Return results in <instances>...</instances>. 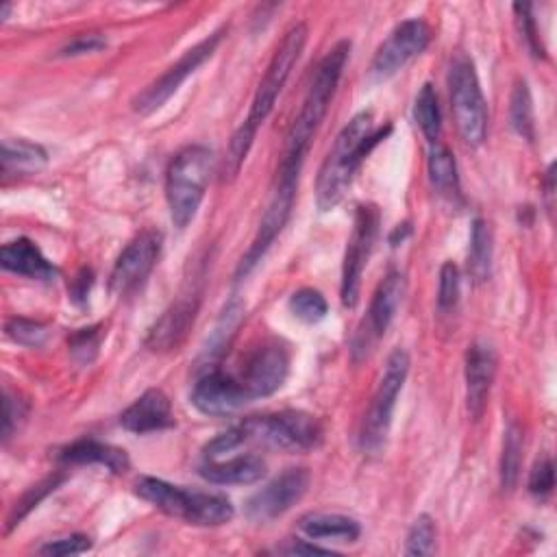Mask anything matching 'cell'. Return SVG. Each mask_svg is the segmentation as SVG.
Here are the masks:
<instances>
[{"label":"cell","mask_w":557,"mask_h":557,"mask_svg":"<svg viewBox=\"0 0 557 557\" xmlns=\"http://www.w3.org/2000/svg\"><path fill=\"white\" fill-rule=\"evenodd\" d=\"M372 122V113L361 111L337 133L315 181V202L320 211H331L342 202L363 157L392 131V126L374 131Z\"/></svg>","instance_id":"obj_1"},{"label":"cell","mask_w":557,"mask_h":557,"mask_svg":"<svg viewBox=\"0 0 557 557\" xmlns=\"http://www.w3.org/2000/svg\"><path fill=\"white\" fill-rule=\"evenodd\" d=\"M348 52H350V41L342 39L318 63L313 81H311V85L307 89V96L302 100L300 113L296 115V120L292 122V126L287 131L285 152H283L281 165H287V168H300L302 165L305 154H307L309 144H311V137H313V133L318 131L320 122L324 120V115L329 111L331 98L337 89L344 65L348 61Z\"/></svg>","instance_id":"obj_2"},{"label":"cell","mask_w":557,"mask_h":557,"mask_svg":"<svg viewBox=\"0 0 557 557\" xmlns=\"http://www.w3.org/2000/svg\"><path fill=\"white\" fill-rule=\"evenodd\" d=\"M135 494L163 513L196 527H220L235 516L233 503L224 494L187 490L157 476H141L135 483Z\"/></svg>","instance_id":"obj_3"},{"label":"cell","mask_w":557,"mask_h":557,"mask_svg":"<svg viewBox=\"0 0 557 557\" xmlns=\"http://www.w3.org/2000/svg\"><path fill=\"white\" fill-rule=\"evenodd\" d=\"M211 168L213 154L200 144L183 148L170 161L165 172V200L170 220L176 228H185L196 218L209 185Z\"/></svg>","instance_id":"obj_4"},{"label":"cell","mask_w":557,"mask_h":557,"mask_svg":"<svg viewBox=\"0 0 557 557\" xmlns=\"http://www.w3.org/2000/svg\"><path fill=\"white\" fill-rule=\"evenodd\" d=\"M235 446L265 444L283 450H311L322 442L320 422L305 411L252 416L228 429Z\"/></svg>","instance_id":"obj_5"},{"label":"cell","mask_w":557,"mask_h":557,"mask_svg":"<svg viewBox=\"0 0 557 557\" xmlns=\"http://www.w3.org/2000/svg\"><path fill=\"white\" fill-rule=\"evenodd\" d=\"M409 372V355L403 348H394L383 366V374L379 379L376 392L370 400V407L363 416L359 429V446L366 453H379L385 446L392 416L396 407V398L405 385Z\"/></svg>","instance_id":"obj_6"},{"label":"cell","mask_w":557,"mask_h":557,"mask_svg":"<svg viewBox=\"0 0 557 557\" xmlns=\"http://www.w3.org/2000/svg\"><path fill=\"white\" fill-rule=\"evenodd\" d=\"M450 102L457 131L468 146H481L487 135V104L479 85L474 63L466 54H455L448 67Z\"/></svg>","instance_id":"obj_7"},{"label":"cell","mask_w":557,"mask_h":557,"mask_svg":"<svg viewBox=\"0 0 557 557\" xmlns=\"http://www.w3.org/2000/svg\"><path fill=\"white\" fill-rule=\"evenodd\" d=\"M298 174H300V168L278 165L276 187L265 205V211L261 215V222L257 226V233H255L248 250L244 252V257L237 263V270H235L237 278L252 272V268L261 261V257L265 255L270 244L283 231V226L292 213V205H294V196H296V187H298Z\"/></svg>","instance_id":"obj_8"},{"label":"cell","mask_w":557,"mask_h":557,"mask_svg":"<svg viewBox=\"0 0 557 557\" xmlns=\"http://www.w3.org/2000/svg\"><path fill=\"white\" fill-rule=\"evenodd\" d=\"M305 41H307V24L305 22H296L281 39V44L276 46L270 63H268V70L263 74V78L259 81V87L255 91V98H252V104H250V113L246 117V124L250 128H259L263 124V120L270 115L285 81L289 78L292 74V67L296 65L302 48H305Z\"/></svg>","instance_id":"obj_9"},{"label":"cell","mask_w":557,"mask_h":557,"mask_svg":"<svg viewBox=\"0 0 557 557\" xmlns=\"http://www.w3.org/2000/svg\"><path fill=\"white\" fill-rule=\"evenodd\" d=\"M224 35H226V26H220L209 37H205L202 41H198L196 46L185 50L183 57L174 65H170L157 81H152L146 89H141L133 98V109L141 115H148V113L157 111L172 94H176L181 83L189 74H194L215 52V48H218V44L222 41Z\"/></svg>","instance_id":"obj_10"},{"label":"cell","mask_w":557,"mask_h":557,"mask_svg":"<svg viewBox=\"0 0 557 557\" xmlns=\"http://www.w3.org/2000/svg\"><path fill=\"white\" fill-rule=\"evenodd\" d=\"M376 233H379V209L374 205H359L357 213H355L352 233L346 244L344 263H342L339 296H342L344 307L357 305L361 274H363L368 257L374 248Z\"/></svg>","instance_id":"obj_11"},{"label":"cell","mask_w":557,"mask_h":557,"mask_svg":"<svg viewBox=\"0 0 557 557\" xmlns=\"http://www.w3.org/2000/svg\"><path fill=\"white\" fill-rule=\"evenodd\" d=\"M429 41H431V28L424 20L420 17L403 20L400 24L394 26L387 39L376 48L370 63V74L376 81H385L394 76L409 59L420 54L429 46Z\"/></svg>","instance_id":"obj_12"},{"label":"cell","mask_w":557,"mask_h":557,"mask_svg":"<svg viewBox=\"0 0 557 557\" xmlns=\"http://www.w3.org/2000/svg\"><path fill=\"white\" fill-rule=\"evenodd\" d=\"M161 242L163 235L154 228H146L135 239H131V244L115 259L109 276L113 294L126 296L148 278L161 255Z\"/></svg>","instance_id":"obj_13"},{"label":"cell","mask_w":557,"mask_h":557,"mask_svg":"<svg viewBox=\"0 0 557 557\" xmlns=\"http://www.w3.org/2000/svg\"><path fill=\"white\" fill-rule=\"evenodd\" d=\"M289 372V355L278 344H261L255 348L239 372H235L239 385L248 394L250 403L257 398H265L274 394L287 379Z\"/></svg>","instance_id":"obj_14"},{"label":"cell","mask_w":557,"mask_h":557,"mask_svg":"<svg viewBox=\"0 0 557 557\" xmlns=\"http://www.w3.org/2000/svg\"><path fill=\"white\" fill-rule=\"evenodd\" d=\"M405 296V276L400 272H389L376 287L368 315L363 318L357 335L352 339L355 357H366L372 344L387 331L389 322L394 320L400 302Z\"/></svg>","instance_id":"obj_15"},{"label":"cell","mask_w":557,"mask_h":557,"mask_svg":"<svg viewBox=\"0 0 557 557\" xmlns=\"http://www.w3.org/2000/svg\"><path fill=\"white\" fill-rule=\"evenodd\" d=\"M309 479L307 468H287L248 498L246 516L255 522H268L283 516L305 496Z\"/></svg>","instance_id":"obj_16"},{"label":"cell","mask_w":557,"mask_h":557,"mask_svg":"<svg viewBox=\"0 0 557 557\" xmlns=\"http://www.w3.org/2000/svg\"><path fill=\"white\" fill-rule=\"evenodd\" d=\"M250 398L233 372L207 370L191 389V405L207 416H231L248 405Z\"/></svg>","instance_id":"obj_17"},{"label":"cell","mask_w":557,"mask_h":557,"mask_svg":"<svg viewBox=\"0 0 557 557\" xmlns=\"http://www.w3.org/2000/svg\"><path fill=\"white\" fill-rule=\"evenodd\" d=\"M496 376V350L487 339H474L466 350V407L472 420L485 413Z\"/></svg>","instance_id":"obj_18"},{"label":"cell","mask_w":557,"mask_h":557,"mask_svg":"<svg viewBox=\"0 0 557 557\" xmlns=\"http://www.w3.org/2000/svg\"><path fill=\"white\" fill-rule=\"evenodd\" d=\"M198 302H200L198 292H189V294L176 298L157 318V322L148 329L146 346L152 348V350H159V352L178 348L183 344V339L187 337L194 320H196Z\"/></svg>","instance_id":"obj_19"},{"label":"cell","mask_w":557,"mask_h":557,"mask_svg":"<svg viewBox=\"0 0 557 557\" xmlns=\"http://www.w3.org/2000/svg\"><path fill=\"white\" fill-rule=\"evenodd\" d=\"M120 424L137 435L144 433H154V431H163L174 426V413H172V405L170 398L152 387L146 389L139 398H135L120 416Z\"/></svg>","instance_id":"obj_20"},{"label":"cell","mask_w":557,"mask_h":557,"mask_svg":"<svg viewBox=\"0 0 557 557\" xmlns=\"http://www.w3.org/2000/svg\"><path fill=\"white\" fill-rule=\"evenodd\" d=\"M0 263L7 272L28 278L50 281L57 276V268L41 255L39 246L26 237H17L4 244L0 250Z\"/></svg>","instance_id":"obj_21"},{"label":"cell","mask_w":557,"mask_h":557,"mask_svg":"<svg viewBox=\"0 0 557 557\" xmlns=\"http://www.w3.org/2000/svg\"><path fill=\"white\" fill-rule=\"evenodd\" d=\"M200 476L215 485H248L265 474V461L259 455H237L226 461L209 459L198 468Z\"/></svg>","instance_id":"obj_22"},{"label":"cell","mask_w":557,"mask_h":557,"mask_svg":"<svg viewBox=\"0 0 557 557\" xmlns=\"http://www.w3.org/2000/svg\"><path fill=\"white\" fill-rule=\"evenodd\" d=\"M59 459L63 463H100L104 468H109L111 472H126L128 470V457L122 448L98 442L94 437H83L76 440L72 444H67L65 448H61Z\"/></svg>","instance_id":"obj_23"},{"label":"cell","mask_w":557,"mask_h":557,"mask_svg":"<svg viewBox=\"0 0 557 557\" xmlns=\"http://www.w3.org/2000/svg\"><path fill=\"white\" fill-rule=\"evenodd\" d=\"M298 529L318 542H355L361 535V527L355 518L344 513L315 511L300 518Z\"/></svg>","instance_id":"obj_24"},{"label":"cell","mask_w":557,"mask_h":557,"mask_svg":"<svg viewBox=\"0 0 557 557\" xmlns=\"http://www.w3.org/2000/svg\"><path fill=\"white\" fill-rule=\"evenodd\" d=\"M2 174H35L48 163V154L39 144L28 139H4L0 152Z\"/></svg>","instance_id":"obj_25"},{"label":"cell","mask_w":557,"mask_h":557,"mask_svg":"<svg viewBox=\"0 0 557 557\" xmlns=\"http://www.w3.org/2000/svg\"><path fill=\"white\" fill-rule=\"evenodd\" d=\"M426 168H429L431 187L440 196H444L448 200L459 198V174H457L455 154L444 144H440V141L431 144Z\"/></svg>","instance_id":"obj_26"},{"label":"cell","mask_w":557,"mask_h":557,"mask_svg":"<svg viewBox=\"0 0 557 557\" xmlns=\"http://www.w3.org/2000/svg\"><path fill=\"white\" fill-rule=\"evenodd\" d=\"M492 255H494V235L492 226L483 218H474L470 228L468 246V274L474 283H483L492 274Z\"/></svg>","instance_id":"obj_27"},{"label":"cell","mask_w":557,"mask_h":557,"mask_svg":"<svg viewBox=\"0 0 557 557\" xmlns=\"http://www.w3.org/2000/svg\"><path fill=\"white\" fill-rule=\"evenodd\" d=\"M522 446H524V435L518 422H509L505 429V440H503V455H500V485L503 490H513L520 476V466H522Z\"/></svg>","instance_id":"obj_28"},{"label":"cell","mask_w":557,"mask_h":557,"mask_svg":"<svg viewBox=\"0 0 557 557\" xmlns=\"http://www.w3.org/2000/svg\"><path fill=\"white\" fill-rule=\"evenodd\" d=\"M509 122L511 128L527 141L535 139V122H533V100L524 78H518L511 98H509Z\"/></svg>","instance_id":"obj_29"},{"label":"cell","mask_w":557,"mask_h":557,"mask_svg":"<svg viewBox=\"0 0 557 557\" xmlns=\"http://www.w3.org/2000/svg\"><path fill=\"white\" fill-rule=\"evenodd\" d=\"M413 117L422 131V135L429 139V144H435L440 139L442 131V115L437 104V94L431 83H424L416 96L413 102Z\"/></svg>","instance_id":"obj_30"},{"label":"cell","mask_w":557,"mask_h":557,"mask_svg":"<svg viewBox=\"0 0 557 557\" xmlns=\"http://www.w3.org/2000/svg\"><path fill=\"white\" fill-rule=\"evenodd\" d=\"M289 309L292 313L305 322V324H315L320 320H324L326 311H329V305L324 300V296L313 289V287H302L298 292L292 294L289 298Z\"/></svg>","instance_id":"obj_31"},{"label":"cell","mask_w":557,"mask_h":557,"mask_svg":"<svg viewBox=\"0 0 557 557\" xmlns=\"http://www.w3.org/2000/svg\"><path fill=\"white\" fill-rule=\"evenodd\" d=\"M242 305L237 302V300H231L226 307H224V311H222V318L218 320V324H215V331H213V335H211V339H209V344H207V348H205V352H202V357L207 359V366H209V361H213L224 348H226V344H228V337L235 333L233 329L237 326V322H239V318H242Z\"/></svg>","instance_id":"obj_32"},{"label":"cell","mask_w":557,"mask_h":557,"mask_svg":"<svg viewBox=\"0 0 557 557\" xmlns=\"http://www.w3.org/2000/svg\"><path fill=\"white\" fill-rule=\"evenodd\" d=\"M255 128H250L246 122L233 133L231 141H228V148H226V157H224V165H222V178L224 181H231L239 174V168L252 146V139H255Z\"/></svg>","instance_id":"obj_33"},{"label":"cell","mask_w":557,"mask_h":557,"mask_svg":"<svg viewBox=\"0 0 557 557\" xmlns=\"http://www.w3.org/2000/svg\"><path fill=\"white\" fill-rule=\"evenodd\" d=\"M435 548V522L429 513H420L405 542V555H431Z\"/></svg>","instance_id":"obj_34"},{"label":"cell","mask_w":557,"mask_h":557,"mask_svg":"<svg viewBox=\"0 0 557 557\" xmlns=\"http://www.w3.org/2000/svg\"><path fill=\"white\" fill-rule=\"evenodd\" d=\"M100 339H102V331L100 326H87V329H78L76 333H72L67 346H70V355L81 363H91L98 355L100 348Z\"/></svg>","instance_id":"obj_35"},{"label":"cell","mask_w":557,"mask_h":557,"mask_svg":"<svg viewBox=\"0 0 557 557\" xmlns=\"http://www.w3.org/2000/svg\"><path fill=\"white\" fill-rule=\"evenodd\" d=\"M4 331L13 342H17L22 346H30V348L41 346L48 335V329L41 322H35L28 318H11L4 326Z\"/></svg>","instance_id":"obj_36"},{"label":"cell","mask_w":557,"mask_h":557,"mask_svg":"<svg viewBox=\"0 0 557 557\" xmlns=\"http://www.w3.org/2000/svg\"><path fill=\"white\" fill-rule=\"evenodd\" d=\"M61 479H63V474H54V476H48V479H44L41 483L33 485V487L15 503V509H13V513L9 516V529L15 527L33 507H37V503H39L48 492H52V490L61 483Z\"/></svg>","instance_id":"obj_37"},{"label":"cell","mask_w":557,"mask_h":557,"mask_svg":"<svg viewBox=\"0 0 557 557\" xmlns=\"http://www.w3.org/2000/svg\"><path fill=\"white\" fill-rule=\"evenodd\" d=\"M459 289H461V278H459V268L453 261H446L440 270V289H437V307L442 311H448L457 305L459 300Z\"/></svg>","instance_id":"obj_38"},{"label":"cell","mask_w":557,"mask_h":557,"mask_svg":"<svg viewBox=\"0 0 557 557\" xmlns=\"http://www.w3.org/2000/svg\"><path fill=\"white\" fill-rule=\"evenodd\" d=\"M91 548V540L83 533H72L65 537H57L46 542L39 548V555H50V557H65V555H81Z\"/></svg>","instance_id":"obj_39"},{"label":"cell","mask_w":557,"mask_h":557,"mask_svg":"<svg viewBox=\"0 0 557 557\" xmlns=\"http://www.w3.org/2000/svg\"><path fill=\"white\" fill-rule=\"evenodd\" d=\"M24 416H26V403L20 396L4 389V394H2V442H9V437L17 431Z\"/></svg>","instance_id":"obj_40"},{"label":"cell","mask_w":557,"mask_h":557,"mask_svg":"<svg viewBox=\"0 0 557 557\" xmlns=\"http://www.w3.org/2000/svg\"><path fill=\"white\" fill-rule=\"evenodd\" d=\"M513 13H516V22H518V28L529 46V50L535 54V57H544V46L540 41V35H537V26H535V20H533V13H531V4H513Z\"/></svg>","instance_id":"obj_41"},{"label":"cell","mask_w":557,"mask_h":557,"mask_svg":"<svg viewBox=\"0 0 557 557\" xmlns=\"http://www.w3.org/2000/svg\"><path fill=\"white\" fill-rule=\"evenodd\" d=\"M555 487V468L550 457H542L535 461L531 474H529V492L544 496Z\"/></svg>","instance_id":"obj_42"},{"label":"cell","mask_w":557,"mask_h":557,"mask_svg":"<svg viewBox=\"0 0 557 557\" xmlns=\"http://www.w3.org/2000/svg\"><path fill=\"white\" fill-rule=\"evenodd\" d=\"M107 46V39L98 33H83V35H76L74 39H70L61 50L59 54L61 57H76V54H87V52H96L100 48Z\"/></svg>","instance_id":"obj_43"},{"label":"cell","mask_w":557,"mask_h":557,"mask_svg":"<svg viewBox=\"0 0 557 557\" xmlns=\"http://www.w3.org/2000/svg\"><path fill=\"white\" fill-rule=\"evenodd\" d=\"M91 283H94V274H91V270L83 268V270L76 274V278L72 281V287H70V296H72V300H74V302L85 300V296H87V292H89Z\"/></svg>","instance_id":"obj_44"},{"label":"cell","mask_w":557,"mask_h":557,"mask_svg":"<svg viewBox=\"0 0 557 557\" xmlns=\"http://www.w3.org/2000/svg\"><path fill=\"white\" fill-rule=\"evenodd\" d=\"M278 550L285 553V555H335V550L322 548V546H315V544H309L307 540H298V542H294V544H289V546H283V548H278Z\"/></svg>","instance_id":"obj_45"},{"label":"cell","mask_w":557,"mask_h":557,"mask_svg":"<svg viewBox=\"0 0 557 557\" xmlns=\"http://www.w3.org/2000/svg\"><path fill=\"white\" fill-rule=\"evenodd\" d=\"M407 233H409V224H407V222H405V224H398V226L394 228V233L389 235V244L396 246L398 242H403V239L407 237Z\"/></svg>","instance_id":"obj_46"}]
</instances>
